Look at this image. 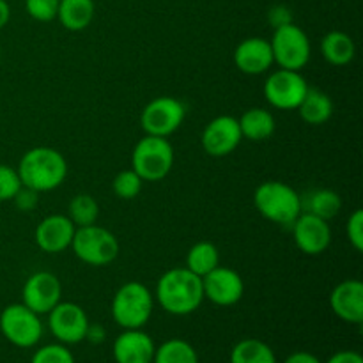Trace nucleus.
<instances>
[{"instance_id": "nucleus-30", "label": "nucleus", "mask_w": 363, "mask_h": 363, "mask_svg": "<svg viewBox=\"0 0 363 363\" xmlns=\"http://www.w3.org/2000/svg\"><path fill=\"white\" fill-rule=\"evenodd\" d=\"M30 363H74V358L64 344H48L35 351Z\"/></svg>"}, {"instance_id": "nucleus-34", "label": "nucleus", "mask_w": 363, "mask_h": 363, "mask_svg": "<svg viewBox=\"0 0 363 363\" xmlns=\"http://www.w3.org/2000/svg\"><path fill=\"white\" fill-rule=\"evenodd\" d=\"M13 201L20 211H32V209L38 206L39 194L35 190H32V188L21 186L20 190H18V194L13 197Z\"/></svg>"}, {"instance_id": "nucleus-7", "label": "nucleus", "mask_w": 363, "mask_h": 363, "mask_svg": "<svg viewBox=\"0 0 363 363\" xmlns=\"http://www.w3.org/2000/svg\"><path fill=\"white\" fill-rule=\"evenodd\" d=\"M269 45H272L273 60L282 69L300 71L311 60V41L307 34L294 23L275 28Z\"/></svg>"}, {"instance_id": "nucleus-36", "label": "nucleus", "mask_w": 363, "mask_h": 363, "mask_svg": "<svg viewBox=\"0 0 363 363\" xmlns=\"http://www.w3.org/2000/svg\"><path fill=\"white\" fill-rule=\"evenodd\" d=\"M326 363H363V358L357 351H339L328 358Z\"/></svg>"}, {"instance_id": "nucleus-23", "label": "nucleus", "mask_w": 363, "mask_h": 363, "mask_svg": "<svg viewBox=\"0 0 363 363\" xmlns=\"http://www.w3.org/2000/svg\"><path fill=\"white\" fill-rule=\"evenodd\" d=\"M240 130L245 138L254 142L266 140L275 133V119L272 113L264 108H250L241 116Z\"/></svg>"}, {"instance_id": "nucleus-25", "label": "nucleus", "mask_w": 363, "mask_h": 363, "mask_svg": "<svg viewBox=\"0 0 363 363\" xmlns=\"http://www.w3.org/2000/svg\"><path fill=\"white\" fill-rule=\"evenodd\" d=\"M220 266L218 248L209 241H201L194 245L186 255V268L197 277H206L209 272Z\"/></svg>"}, {"instance_id": "nucleus-31", "label": "nucleus", "mask_w": 363, "mask_h": 363, "mask_svg": "<svg viewBox=\"0 0 363 363\" xmlns=\"http://www.w3.org/2000/svg\"><path fill=\"white\" fill-rule=\"evenodd\" d=\"M21 186L23 184H21L20 176H18V170L11 169L7 165H0V202L13 201V197Z\"/></svg>"}, {"instance_id": "nucleus-33", "label": "nucleus", "mask_w": 363, "mask_h": 363, "mask_svg": "<svg viewBox=\"0 0 363 363\" xmlns=\"http://www.w3.org/2000/svg\"><path fill=\"white\" fill-rule=\"evenodd\" d=\"M347 238L351 247L357 252H363V211L357 209L347 220Z\"/></svg>"}, {"instance_id": "nucleus-5", "label": "nucleus", "mask_w": 363, "mask_h": 363, "mask_svg": "<svg viewBox=\"0 0 363 363\" xmlns=\"http://www.w3.org/2000/svg\"><path fill=\"white\" fill-rule=\"evenodd\" d=\"M172 165L174 149L165 137L147 135L135 145L131 167L142 181H162Z\"/></svg>"}, {"instance_id": "nucleus-4", "label": "nucleus", "mask_w": 363, "mask_h": 363, "mask_svg": "<svg viewBox=\"0 0 363 363\" xmlns=\"http://www.w3.org/2000/svg\"><path fill=\"white\" fill-rule=\"evenodd\" d=\"M152 296L140 282H128L116 293L112 301V318L121 328L140 330L152 314Z\"/></svg>"}, {"instance_id": "nucleus-13", "label": "nucleus", "mask_w": 363, "mask_h": 363, "mask_svg": "<svg viewBox=\"0 0 363 363\" xmlns=\"http://www.w3.org/2000/svg\"><path fill=\"white\" fill-rule=\"evenodd\" d=\"M241 135L240 121L230 116H220L213 119L202 131V147L209 156L222 158L230 155L240 145Z\"/></svg>"}, {"instance_id": "nucleus-12", "label": "nucleus", "mask_w": 363, "mask_h": 363, "mask_svg": "<svg viewBox=\"0 0 363 363\" xmlns=\"http://www.w3.org/2000/svg\"><path fill=\"white\" fill-rule=\"evenodd\" d=\"M202 289L204 298L218 307H230L236 305L245 294V284L240 273L225 266H216L213 272L202 277Z\"/></svg>"}, {"instance_id": "nucleus-22", "label": "nucleus", "mask_w": 363, "mask_h": 363, "mask_svg": "<svg viewBox=\"0 0 363 363\" xmlns=\"http://www.w3.org/2000/svg\"><path fill=\"white\" fill-rule=\"evenodd\" d=\"M298 110L305 123L311 126H321L332 117L333 101L325 92L318 91V89H308Z\"/></svg>"}, {"instance_id": "nucleus-20", "label": "nucleus", "mask_w": 363, "mask_h": 363, "mask_svg": "<svg viewBox=\"0 0 363 363\" xmlns=\"http://www.w3.org/2000/svg\"><path fill=\"white\" fill-rule=\"evenodd\" d=\"M94 13V0H59L57 18L64 28L80 32L92 23Z\"/></svg>"}, {"instance_id": "nucleus-1", "label": "nucleus", "mask_w": 363, "mask_h": 363, "mask_svg": "<svg viewBox=\"0 0 363 363\" xmlns=\"http://www.w3.org/2000/svg\"><path fill=\"white\" fill-rule=\"evenodd\" d=\"M156 298L165 312L188 315L201 307L204 300L202 279L188 268H174L162 275L156 286Z\"/></svg>"}, {"instance_id": "nucleus-14", "label": "nucleus", "mask_w": 363, "mask_h": 363, "mask_svg": "<svg viewBox=\"0 0 363 363\" xmlns=\"http://www.w3.org/2000/svg\"><path fill=\"white\" fill-rule=\"evenodd\" d=\"M62 287L59 279L48 272H39L28 277L23 286V305L35 314H48L60 301Z\"/></svg>"}, {"instance_id": "nucleus-3", "label": "nucleus", "mask_w": 363, "mask_h": 363, "mask_svg": "<svg viewBox=\"0 0 363 363\" xmlns=\"http://www.w3.org/2000/svg\"><path fill=\"white\" fill-rule=\"evenodd\" d=\"M254 202L257 211L269 222L280 225H293L294 220L301 215V197L286 183L266 181L255 190Z\"/></svg>"}, {"instance_id": "nucleus-37", "label": "nucleus", "mask_w": 363, "mask_h": 363, "mask_svg": "<svg viewBox=\"0 0 363 363\" xmlns=\"http://www.w3.org/2000/svg\"><path fill=\"white\" fill-rule=\"evenodd\" d=\"M105 337H106V332L101 325H91V323H89L87 333H85V340H89L91 344H96V346H98V344H101L103 340H105Z\"/></svg>"}, {"instance_id": "nucleus-32", "label": "nucleus", "mask_w": 363, "mask_h": 363, "mask_svg": "<svg viewBox=\"0 0 363 363\" xmlns=\"http://www.w3.org/2000/svg\"><path fill=\"white\" fill-rule=\"evenodd\" d=\"M27 13L38 21H52L57 18L59 0H25Z\"/></svg>"}, {"instance_id": "nucleus-6", "label": "nucleus", "mask_w": 363, "mask_h": 363, "mask_svg": "<svg viewBox=\"0 0 363 363\" xmlns=\"http://www.w3.org/2000/svg\"><path fill=\"white\" fill-rule=\"evenodd\" d=\"M74 255L91 266H106L119 255V241L110 230L92 225L78 227L71 241Z\"/></svg>"}, {"instance_id": "nucleus-8", "label": "nucleus", "mask_w": 363, "mask_h": 363, "mask_svg": "<svg viewBox=\"0 0 363 363\" xmlns=\"http://www.w3.org/2000/svg\"><path fill=\"white\" fill-rule=\"evenodd\" d=\"M0 332L16 347H34L43 337V323L39 314L23 303H13L0 314Z\"/></svg>"}, {"instance_id": "nucleus-16", "label": "nucleus", "mask_w": 363, "mask_h": 363, "mask_svg": "<svg viewBox=\"0 0 363 363\" xmlns=\"http://www.w3.org/2000/svg\"><path fill=\"white\" fill-rule=\"evenodd\" d=\"M74 230V223L67 216H46L35 229V243L46 254H59L71 247Z\"/></svg>"}, {"instance_id": "nucleus-9", "label": "nucleus", "mask_w": 363, "mask_h": 363, "mask_svg": "<svg viewBox=\"0 0 363 363\" xmlns=\"http://www.w3.org/2000/svg\"><path fill=\"white\" fill-rule=\"evenodd\" d=\"M184 116H186V110L179 99L160 96L145 106L140 123L147 135L167 138L183 124Z\"/></svg>"}, {"instance_id": "nucleus-17", "label": "nucleus", "mask_w": 363, "mask_h": 363, "mask_svg": "<svg viewBox=\"0 0 363 363\" xmlns=\"http://www.w3.org/2000/svg\"><path fill=\"white\" fill-rule=\"evenodd\" d=\"M333 314L351 325L363 321V284L360 280H344L330 294Z\"/></svg>"}, {"instance_id": "nucleus-27", "label": "nucleus", "mask_w": 363, "mask_h": 363, "mask_svg": "<svg viewBox=\"0 0 363 363\" xmlns=\"http://www.w3.org/2000/svg\"><path fill=\"white\" fill-rule=\"evenodd\" d=\"M152 363H199V357L190 342L181 339H170L156 347Z\"/></svg>"}, {"instance_id": "nucleus-18", "label": "nucleus", "mask_w": 363, "mask_h": 363, "mask_svg": "<svg viewBox=\"0 0 363 363\" xmlns=\"http://www.w3.org/2000/svg\"><path fill=\"white\" fill-rule=\"evenodd\" d=\"M116 363H152L155 340L142 330H126L113 342Z\"/></svg>"}, {"instance_id": "nucleus-10", "label": "nucleus", "mask_w": 363, "mask_h": 363, "mask_svg": "<svg viewBox=\"0 0 363 363\" xmlns=\"http://www.w3.org/2000/svg\"><path fill=\"white\" fill-rule=\"evenodd\" d=\"M308 85L300 71L282 69L269 74L264 82V96L272 106L279 110H294L303 101Z\"/></svg>"}, {"instance_id": "nucleus-15", "label": "nucleus", "mask_w": 363, "mask_h": 363, "mask_svg": "<svg viewBox=\"0 0 363 363\" xmlns=\"http://www.w3.org/2000/svg\"><path fill=\"white\" fill-rule=\"evenodd\" d=\"M293 234L296 247L307 255L323 254L332 241V230H330L328 222L311 215V213L300 215L294 220Z\"/></svg>"}, {"instance_id": "nucleus-21", "label": "nucleus", "mask_w": 363, "mask_h": 363, "mask_svg": "<svg viewBox=\"0 0 363 363\" xmlns=\"http://www.w3.org/2000/svg\"><path fill=\"white\" fill-rule=\"evenodd\" d=\"M321 53L332 66H346L354 59L357 46L346 32L332 30L323 38Z\"/></svg>"}, {"instance_id": "nucleus-40", "label": "nucleus", "mask_w": 363, "mask_h": 363, "mask_svg": "<svg viewBox=\"0 0 363 363\" xmlns=\"http://www.w3.org/2000/svg\"><path fill=\"white\" fill-rule=\"evenodd\" d=\"M0 57H2V50H0Z\"/></svg>"}, {"instance_id": "nucleus-35", "label": "nucleus", "mask_w": 363, "mask_h": 363, "mask_svg": "<svg viewBox=\"0 0 363 363\" xmlns=\"http://www.w3.org/2000/svg\"><path fill=\"white\" fill-rule=\"evenodd\" d=\"M268 21L273 28L284 27V25L293 23V13H291V9L287 6L279 4V6H273L268 11Z\"/></svg>"}, {"instance_id": "nucleus-29", "label": "nucleus", "mask_w": 363, "mask_h": 363, "mask_svg": "<svg viewBox=\"0 0 363 363\" xmlns=\"http://www.w3.org/2000/svg\"><path fill=\"white\" fill-rule=\"evenodd\" d=\"M142 190V179L133 169L123 170L113 179V194L124 201H131L137 197Z\"/></svg>"}, {"instance_id": "nucleus-24", "label": "nucleus", "mask_w": 363, "mask_h": 363, "mask_svg": "<svg viewBox=\"0 0 363 363\" xmlns=\"http://www.w3.org/2000/svg\"><path fill=\"white\" fill-rule=\"evenodd\" d=\"M230 363H277V357L262 340L245 339L230 351Z\"/></svg>"}, {"instance_id": "nucleus-28", "label": "nucleus", "mask_w": 363, "mask_h": 363, "mask_svg": "<svg viewBox=\"0 0 363 363\" xmlns=\"http://www.w3.org/2000/svg\"><path fill=\"white\" fill-rule=\"evenodd\" d=\"M99 215V206L89 194H80L69 202V216L67 218L77 227H87L96 223Z\"/></svg>"}, {"instance_id": "nucleus-11", "label": "nucleus", "mask_w": 363, "mask_h": 363, "mask_svg": "<svg viewBox=\"0 0 363 363\" xmlns=\"http://www.w3.org/2000/svg\"><path fill=\"white\" fill-rule=\"evenodd\" d=\"M48 326L60 344H78L85 340L89 318L80 305L59 301L48 312Z\"/></svg>"}, {"instance_id": "nucleus-38", "label": "nucleus", "mask_w": 363, "mask_h": 363, "mask_svg": "<svg viewBox=\"0 0 363 363\" xmlns=\"http://www.w3.org/2000/svg\"><path fill=\"white\" fill-rule=\"evenodd\" d=\"M284 363H321L315 354L307 353V351H296V353L289 354Z\"/></svg>"}, {"instance_id": "nucleus-26", "label": "nucleus", "mask_w": 363, "mask_h": 363, "mask_svg": "<svg viewBox=\"0 0 363 363\" xmlns=\"http://www.w3.org/2000/svg\"><path fill=\"white\" fill-rule=\"evenodd\" d=\"M305 208H307V213L328 222V220L335 218L339 215L340 208H342V201H340L337 191L323 188V190H315L308 194L307 201H305Z\"/></svg>"}, {"instance_id": "nucleus-39", "label": "nucleus", "mask_w": 363, "mask_h": 363, "mask_svg": "<svg viewBox=\"0 0 363 363\" xmlns=\"http://www.w3.org/2000/svg\"><path fill=\"white\" fill-rule=\"evenodd\" d=\"M11 18V7L7 4V0H0V30L9 23Z\"/></svg>"}, {"instance_id": "nucleus-2", "label": "nucleus", "mask_w": 363, "mask_h": 363, "mask_svg": "<svg viewBox=\"0 0 363 363\" xmlns=\"http://www.w3.org/2000/svg\"><path fill=\"white\" fill-rule=\"evenodd\" d=\"M21 184L38 194L55 190L67 176V163L59 151L52 147H35L23 155L18 165Z\"/></svg>"}, {"instance_id": "nucleus-19", "label": "nucleus", "mask_w": 363, "mask_h": 363, "mask_svg": "<svg viewBox=\"0 0 363 363\" xmlns=\"http://www.w3.org/2000/svg\"><path fill=\"white\" fill-rule=\"evenodd\" d=\"M234 62L240 71L247 74H261L272 67L273 52L269 41L262 38H248L238 45Z\"/></svg>"}]
</instances>
